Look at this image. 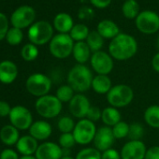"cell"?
<instances>
[{"label":"cell","mask_w":159,"mask_h":159,"mask_svg":"<svg viewBox=\"0 0 159 159\" xmlns=\"http://www.w3.org/2000/svg\"><path fill=\"white\" fill-rule=\"evenodd\" d=\"M138 51L136 39L127 34L120 33L111 39L109 45V52L113 59L125 61L132 58Z\"/></svg>","instance_id":"1"},{"label":"cell","mask_w":159,"mask_h":159,"mask_svg":"<svg viewBox=\"0 0 159 159\" xmlns=\"http://www.w3.org/2000/svg\"><path fill=\"white\" fill-rule=\"evenodd\" d=\"M93 79V73L90 68L82 64L75 65L67 74L68 85L79 94L84 93L92 87Z\"/></svg>","instance_id":"2"},{"label":"cell","mask_w":159,"mask_h":159,"mask_svg":"<svg viewBox=\"0 0 159 159\" xmlns=\"http://www.w3.org/2000/svg\"><path fill=\"white\" fill-rule=\"evenodd\" d=\"M35 108L40 116L46 119H52L59 115L63 106L56 96L46 95L37 99Z\"/></svg>","instance_id":"3"},{"label":"cell","mask_w":159,"mask_h":159,"mask_svg":"<svg viewBox=\"0 0 159 159\" xmlns=\"http://www.w3.org/2000/svg\"><path fill=\"white\" fill-rule=\"evenodd\" d=\"M134 98L132 88L126 84H117L112 86L107 94V100L113 108H125L128 106Z\"/></svg>","instance_id":"4"},{"label":"cell","mask_w":159,"mask_h":159,"mask_svg":"<svg viewBox=\"0 0 159 159\" xmlns=\"http://www.w3.org/2000/svg\"><path fill=\"white\" fill-rule=\"evenodd\" d=\"M26 90L34 97L41 98L48 95L52 88L51 79L42 73H34L30 75L25 83Z\"/></svg>","instance_id":"5"},{"label":"cell","mask_w":159,"mask_h":159,"mask_svg":"<svg viewBox=\"0 0 159 159\" xmlns=\"http://www.w3.org/2000/svg\"><path fill=\"white\" fill-rule=\"evenodd\" d=\"M74 40L68 34L55 35L50 41V52L52 55L58 59L68 57L73 51Z\"/></svg>","instance_id":"6"},{"label":"cell","mask_w":159,"mask_h":159,"mask_svg":"<svg viewBox=\"0 0 159 159\" xmlns=\"http://www.w3.org/2000/svg\"><path fill=\"white\" fill-rule=\"evenodd\" d=\"M97 130L95 123L84 118L81 119L76 124L72 134L76 143L80 145H87L94 140Z\"/></svg>","instance_id":"7"},{"label":"cell","mask_w":159,"mask_h":159,"mask_svg":"<svg viewBox=\"0 0 159 159\" xmlns=\"http://www.w3.org/2000/svg\"><path fill=\"white\" fill-rule=\"evenodd\" d=\"M53 35L52 26L45 21L35 23L28 30V39L35 45H43L52 40Z\"/></svg>","instance_id":"8"},{"label":"cell","mask_w":159,"mask_h":159,"mask_svg":"<svg viewBox=\"0 0 159 159\" xmlns=\"http://www.w3.org/2000/svg\"><path fill=\"white\" fill-rule=\"evenodd\" d=\"M11 125L16 127L18 130L29 129L33 124V116L31 111L21 105L14 106L9 115Z\"/></svg>","instance_id":"9"},{"label":"cell","mask_w":159,"mask_h":159,"mask_svg":"<svg viewBox=\"0 0 159 159\" xmlns=\"http://www.w3.org/2000/svg\"><path fill=\"white\" fill-rule=\"evenodd\" d=\"M136 26L143 34H154L159 30V16L152 11L139 12L136 18Z\"/></svg>","instance_id":"10"},{"label":"cell","mask_w":159,"mask_h":159,"mask_svg":"<svg viewBox=\"0 0 159 159\" xmlns=\"http://www.w3.org/2000/svg\"><path fill=\"white\" fill-rule=\"evenodd\" d=\"M91 66L98 75H108L112 71L114 64L111 54L98 51L91 56Z\"/></svg>","instance_id":"11"},{"label":"cell","mask_w":159,"mask_h":159,"mask_svg":"<svg viewBox=\"0 0 159 159\" xmlns=\"http://www.w3.org/2000/svg\"><path fill=\"white\" fill-rule=\"evenodd\" d=\"M36 18V12L29 6H22L18 8L11 15V22L13 27L23 29L30 25Z\"/></svg>","instance_id":"12"},{"label":"cell","mask_w":159,"mask_h":159,"mask_svg":"<svg viewBox=\"0 0 159 159\" xmlns=\"http://www.w3.org/2000/svg\"><path fill=\"white\" fill-rule=\"evenodd\" d=\"M91 107L89 99L84 94H76L69 102L70 113L79 119H84Z\"/></svg>","instance_id":"13"},{"label":"cell","mask_w":159,"mask_h":159,"mask_svg":"<svg viewBox=\"0 0 159 159\" xmlns=\"http://www.w3.org/2000/svg\"><path fill=\"white\" fill-rule=\"evenodd\" d=\"M115 138L113 136L112 128L110 126H101L97 130L95 139H94V145L95 148L100 151L101 152L109 150L111 148L112 144L114 143Z\"/></svg>","instance_id":"14"},{"label":"cell","mask_w":159,"mask_h":159,"mask_svg":"<svg viewBox=\"0 0 159 159\" xmlns=\"http://www.w3.org/2000/svg\"><path fill=\"white\" fill-rule=\"evenodd\" d=\"M147 148L141 140H130L121 150L122 159H144Z\"/></svg>","instance_id":"15"},{"label":"cell","mask_w":159,"mask_h":159,"mask_svg":"<svg viewBox=\"0 0 159 159\" xmlns=\"http://www.w3.org/2000/svg\"><path fill=\"white\" fill-rule=\"evenodd\" d=\"M37 159H61L64 156V150L54 142H44L39 145L35 153Z\"/></svg>","instance_id":"16"},{"label":"cell","mask_w":159,"mask_h":159,"mask_svg":"<svg viewBox=\"0 0 159 159\" xmlns=\"http://www.w3.org/2000/svg\"><path fill=\"white\" fill-rule=\"evenodd\" d=\"M17 76L18 67L13 62L10 60L0 62V83L11 84L15 81Z\"/></svg>","instance_id":"17"},{"label":"cell","mask_w":159,"mask_h":159,"mask_svg":"<svg viewBox=\"0 0 159 159\" xmlns=\"http://www.w3.org/2000/svg\"><path fill=\"white\" fill-rule=\"evenodd\" d=\"M52 125L46 121H37L29 128V134L37 140H45L52 135Z\"/></svg>","instance_id":"18"},{"label":"cell","mask_w":159,"mask_h":159,"mask_svg":"<svg viewBox=\"0 0 159 159\" xmlns=\"http://www.w3.org/2000/svg\"><path fill=\"white\" fill-rule=\"evenodd\" d=\"M39 148L38 140L30 135L23 136L16 143L17 151L24 155H33Z\"/></svg>","instance_id":"19"},{"label":"cell","mask_w":159,"mask_h":159,"mask_svg":"<svg viewBox=\"0 0 159 159\" xmlns=\"http://www.w3.org/2000/svg\"><path fill=\"white\" fill-rule=\"evenodd\" d=\"M72 54L74 59L78 62V64L84 65L91 56V50L86 42L79 41L74 44Z\"/></svg>","instance_id":"20"},{"label":"cell","mask_w":159,"mask_h":159,"mask_svg":"<svg viewBox=\"0 0 159 159\" xmlns=\"http://www.w3.org/2000/svg\"><path fill=\"white\" fill-rule=\"evenodd\" d=\"M20 138L21 137L19 135V130L12 125H7L0 130V139L5 145H16Z\"/></svg>","instance_id":"21"},{"label":"cell","mask_w":159,"mask_h":159,"mask_svg":"<svg viewBox=\"0 0 159 159\" xmlns=\"http://www.w3.org/2000/svg\"><path fill=\"white\" fill-rule=\"evenodd\" d=\"M112 88L111 80L108 75H97L92 82V89L99 95H107Z\"/></svg>","instance_id":"22"},{"label":"cell","mask_w":159,"mask_h":159,"mask_svg":"<svg viewBox=\"0 0 159 159\" xmlns=\"http://www.w3.org/2000/svg\"><path fill=\"white\" fill-rule=\"evenodd\" d=\"M53 25L60 34H67L74 26L71 16L64 12L59 13L55 16L53 20Z\"/></svg>","instance_id":"23"},{"label":"cell","mask_w":159,"mask_h":159,"mask_svg":"<svg viewBox=\"0 0 159 159\" xmlns=\"http://www.w3.org/2000/svg\"><path fill=\"white\" fill-rule=\"evenodd\" d=\"M98 32L103 39H114L120 34L118 25L111 20H103L98 25Z\"/></svg>","instance_id":"24"},{"label":"cell","mask_w":159,"mask_h":159,"mask_svg":"<svg viewBox=\"0 0 159 159\" xmlns=\"http://www.w3.org/2000/svg\"><path fill=\"white\" fill-rule=\"evenodd\" d=\"M122 119L121 113L118 109L113 107H107L102 111L101 120L106 125V126L113 127L116 124H118Z\"/></svg>","instance_id":"25"},{"label":"cell","mask_w":159,"mask_h":159,"mask_svg":"<svg viewBox=\"0 0 159 159\" xmlns=\"http://www.w3.org/2000/svg\"><path fill=\"white\" fill-rule=\"evenodd\" d=\"M144 121L152 128H159V105L148 107L144 112Z\"/></svg>","instance_id":"26"},{"label":"cell","mask_w":159,"mask_h":159,"mask_svg":"<svg viewBox=\"0 0 159 159\" xmlns=\"http://www.w3.org/2000/svg\"><path fill=\"white\" fill-rule=\"evenodd\" d=\"M86 43L89 46L91 52H98L101 50V48L104 45V39L100 36V34L98 31H92L89 33L87 39H86Z\"/></svg>","instance_id":"27"},{"label":"cell","mask_w":159,"mask_h":159,"mask_svg":"<svg viewBox=\"0 0 159 159\" xmlns=\"http://www.w3.org/2000/svg\"><path fill=\"white\" fill-rule=\"evenodd\" d=\"M123 14L127 19H135L139 14V7L136 0H126L122 7Z\"/></svg>","instance_id":"28"},{"label":"cell","mask_w":159,"mask_h":159,"mask_svg":"<svg viewBox=\"0 0 159 159\" xmlns=\"http://www.w3.org/2000/svg\"><path fill=\"white\" fill-rule=\"evenodd\" d=\"M89 33H90L89 29L85 25L78 24L73 26V28L69 32V36L71 37L73 40L79 42V41H84V39H86Z\"/></svg>","instance_id":"29"},{"label":"cell","mask_w":159,"mask_h":159,"mask_svg":"<svg viewBox=\"0 0 159 159\" xmlns=\"http://www.w3.org/2000/svg\"><path fill=\"white\" fill-rule=\"evenodd\" d=\"M74 93L75 91L72 89V87L68 84H66V85L60 86L57 89L55 96L62 103H66V102H70V100L75 96Z\"/></svg>","instance_id":"30"},{"label":"cell","mask_w":159,"mask_h":159,"mask_svg":"<svg viewBox=\"0 0 159 159\" xmlns=\"http://www.w3.org/2000/svg\"><path fill=\"white\" fill-rule=\"evenodd\" d=\"M22 57L27 62L34 61L39 55V49L33 43L25 44L22 49Z\"/></svg>","instance_id":"31"},{"label":"cell","mask_w":159,"mask_h":159,"mask_svg":"<svg viewBox=\"0 0 159 159\" xmlns=\"http://www.w3.org/2000/svg\"><path fill=\"white\" fill-rule=\"evenodd\" d=\"M75 125H76V124L74 123V120L68 116L61 117L57 123V127L62 134L63 133H72Z\"/></svg>","instance_id":"32"},{"label":"cell","mask_w":159,"mask_h":159,"mask_svg":"<svg viewBox=\"0 0 159 159\" xmlns=\"http://www.w3.org/2000/svg\"><path fill=\"white\" fill-rule=\"evenodd\" d=\"M76 159H101V152L96 148H84L77 153Z\"/></svg>","instance_id":"33"},{"label":"cell","mask_w":159,"mask_h":159,"mask_svg":"<svg viewBox=\"0 0 159 159\" xmlns=\"http://www.w3.org/2000/svg\"><path fill=\"white\" fill-rule=\"evenodd\" d=\"M112 128V132H113V136L115 138V139H125L126 137H128V133H129V125L125 122L120 121L118 124H116Z\"/></svg>","instance_id":"34"},{"label":"cell","mask_w":159,"mask_h":159,"mask_svg":"<svg viewBox=\"0 0 159 159\" xmlns=\"http://www.w3.org/2000/svg\"><path fill=\"white\" fill-rule=\"evenodd\" d=\"M23 38H24V35H23L22 30L19 28H16V27H12V28L9 29L7 36H6L8 43L11 45H13V46L20 44L23 40Z\"/></svg>","instance_id":"35"},{"label":"cell","mask_w":159,"mask_h":159,"mask_svg":"<svg viewBox=\"0 0 159 159\" xmlns=\"http://www.w3.org/2000/svg\"><path fill=\"white\" fill-rule=\"evenodd\" d=\"M144 134V127L139 123H134L129 125L128 138L130 140H140Z\"/></svg>","instance_id":"36"},{"label":"cell","mask_w":159,"mask_h":159,"mask_svg":"<svg viewBox=\"0 0 159 159\" xmlns=\"http://www.w3.org/2000/svg\"><path fill=\"white\" fill-rule=\"evenodd\" d=\"M59 145L61 146V148L63 150H68L70 148H72L75 143L76 140L74 139V136L72 133H63L61 134V136L59 137Z\"/></svg>","instance_id":"37"},{"label":"cell","mask_w":159,"mask_h":159,"mask_svg":"<svg viewBox=\"0 0 159 159\" xmlns=\"http://www.w3.org/2000/svg\"><path fill=\"white\" fill-rule=\"evenodd\" d=\"M101 115H102V111L99 110V108L96 107V106H91L87 115H86V119L92 121V122H97L99 119H101Z\"/></svg>","instance_id":"38"},{"label":"cell","mask_w":159,"mask_h":159,"mask_svg":"<svg viewBox=\"0 0 159 159\" xmlns=\"http://www.w3.org/2000/svg\"><path fill=\"white\" fill-rule=\"evenodd\" d=\"M9 23L8 19L5 16V14L0 12V40H2L6 36L9 31Z\"/></svg>","instance_id":"39"},{"label":"cell","mask_w":159,"mask_h":159,"mask_svg":"<svg viewBox=\"0 0 159 159\" xmlns=\"http://www.w3.org/2000/svg\"><path fill=\"white\" fill-rule=\"evenodd\" d=\"M101 159H122V158H121V153L117 150L111 148L101 152Z\"/></svg>","instance_id":"40"},{"label":"cell","mask_w":159,"mask_h":159,"mask_svg":"<svg viewBox=\"0 0 159 159\" xmlns=\"http://www.w3.org/2000/svg\"><path fill=\"white\" fill-rule=\"evenodd\" d=\"M0 159H20L18 152L12 149H5L0 153Z\"/></svg>","instance_id":"41"},{"label":"cell","mask_w":159,"mask_h":159,"mask_svg":"<svg viewBox=\"0 0 159 159\" xmlns=\"http://www.w3.org/2000/svg\"><path fill=\"white\" fill-rule=\"evenodd\" d=\"M144 159H159V146H152L147 149Z\"/></svg>","instance_id":"42"},{"label":"cell","mask_w":159,"mask_h":159,"mask_svg":"<svg viewBox=\"0 0 159 159\" xmlns=\"http://www.w3.org/2000/svg\"><path fill=\"white\" fill-rule=\"evenodd\" d=\"M11 105L6 101H0V117H6L9 116L11 111Z\"/></svg>","instance_id":"43"},{"label":"cell","mask_w":159,"mask_h":159,"mask_svg":"<svg viewBox=\"0 0 159 159\" xmlns=\"http://www.w3.org/2000/svg\"><path fill=\"white\" fill-rule=\"evenodd\" d=\"M93 6L98 9H105L110 6L111 0H90Z\"/></svg>","instance_id":"44"},{"label":"cell","mask_w":159,"mask_h":159,"mask_svg":"<svg viewBox=\"0 0 159 159\" xmlns=\"http://www.w3.org/2000/svg\"><path fill=\"white\" fill-rule=\"evenodd\" d=\"M152 68L159 73V52L156 53L153 57H152Z\"/></svg>","instance_id":"45"},{"label":"cell","mask_w":159,"mask_h":159,"mask_svg":"<svg viewBox=\"0 0 159 159\" xmlns=\"http://www.w3.org/2000/svg\"><path fill=\"white\" fill-rule=\"evenodd\" d=\"M20 159H37V158L36 156H33V155H24L20 157Z\"/></svg>","instance_id":"46"},{"label":"cell","mask_w":159,"mask_h":159,"mask_svg":"<svg viewBox=\"0 0 159 159\" xmlns=\"http://www.w3.org/2000/svg\"><path fill=\"white\" fill-rule=\"evenodd\" d=\"M61 159H74V158L71 157V156H68V155H64Z\"/></svg>","instance_id":"47"},{"label":"cell","mask_w":159,"mask_h":159,"mask_svg":"<svg viewBox=\"0 0 159 159\" xmlns=\"http://www.w3.org/2000/svg\"><path fill=\"white\" fill-rule=\"evenodd\" d=\"M157 46H158V48H159V37H158V39H157Z\"/></svg>","instance_id":"48"}]
</instances>
